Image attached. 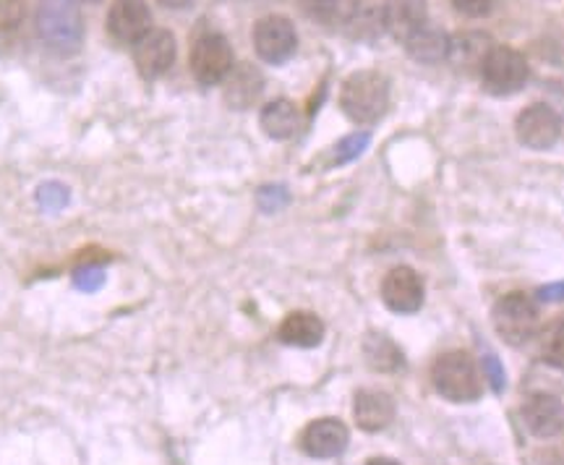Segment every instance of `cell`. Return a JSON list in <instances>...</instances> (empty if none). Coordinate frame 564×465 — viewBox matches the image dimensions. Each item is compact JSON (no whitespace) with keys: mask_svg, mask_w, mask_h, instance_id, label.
Returning a JSON list of instances; mask_svg holds the SVG:
<instances>
[{"mask_svg":"<svg viewBox=\"0 0 564 465\" xmlns=\"http://www.w3.org/2000/svg\"><path fill=\"white\" fill-rule=\"evenodd\" d=\"M340 105L352 123L371 126L390 105V82L379 72H358L343 84Z\"/></svg>","mask_w":564,"mask_h":465,"instance_id":"1","label":"cell"},{"mask_svg":"<svg viewBox=\"0 0 564 465\" xmlns=\"http://www.w3.org/2000/svg\"><path fill=\"white\" fill-rule=\"evenodd\" d=\"M432 379L436 392L449 403H474L481 398V375H478L474 358L463 350H449L436 358Z\"/></svg>","mask_w":564,"mask_h":465,"instance_id":"2","label":"cell"},{"mask_svg":"<svg viewBox=\"0 0 564 465\" xmlns=\"http://www.w3.org/2000/svg\"><path fill=\"white\" fill-rule=\"evenodd\" d=\"M37 34L55 53H74L82 45V13L74 0H45L37 11Z\"/></svg>","mask_w":564,"mask_h":465,"instance_id":"3","label":"cell"},{"mask_svg":"<svg viewBox=\"0 0 564 465\" xmlns=\"http://www.w3.org/2000/svg\"><path fill=\"white\" fill-rule=\"evenodd\" d=\"M494 327L510 345H525L539 333V309L525 293H507L494 306Z\"/></svg>","mask_w":564,"mask_h":465,"instance_id":"4","label":"cell"},{"mask_svg":"<svg viewBox=\"0 0 564 465\" xmlns=\"http://www.w3.org/2000/svg\"><path fill=\"white\" fill-rule=\"evenodd\" d=\"M481 82L484 89L497 97L514 95L525 87L528 82V63L523 55L512 47L497 45L491 47L481 66Z\"/></svg>","mask_w":564,"mask_h":465,"instance_id":"5","label":"cell"},{"mask_svg":"<svg viewBox=\"0 0 564 465\" xmlns=\"http://www.w3.org/2000/svg\"><path fill=\"white\" fill-rule=\"evenodd\" d=\"M192 72L196 82L204 84V87L228 79V74L232 72L230 42L217 32H209L196 40L192 51Z\"/></svg>","mask_w":564,"mask_h":465,"instance_id":"6","label":"cell"},{"mask_svg":"<svg viewBox=\"0 0 564 465\" xmlns=\"http://www.w3.org/2000/svg\"><path fill=\"white\" fill-rule=\"evenodd\" d=\"M253 45H257L259 58L280 66L288 58H293L299 47V34L291 19L285 17H264L253 30Z\"/></svg>","mask_w":564,"mask_h":465,"instance_id":"7","label":"cell"},{"mask_svg":"<svg viewBox=\"0 0 564 465\" xmlns=\"http://www.w3.org/2000/svg\"><path fill=\"white\" fill-rule=\"evenodd\" d=\"M514 131H518L520 144L528 147V150H549V147H554L556 139H560L562 118L556 116L554 108L539 102L520 112Z\"/></svg>","mask_w":564,"mask_h":465,"instance_id":"8","label":"cell"},{"mask_svg":"<svg viewBox=\"0 0 564 465\" xmlns=\"http://www.w3.org/2000/svg\"><path fill=\"white\" fill-rule=\"evenodd\" d=\"M108 30L112 40L137 45L152 30V13L144 0H116L108 13Z\"/></svg>","mask_w":564,"mask_h":465,"instance_id":"9","label":"cell"},{"mask_svg":"<svg viewBox=\"0 0 564 465\" xmlns=\"http://www.w3.org/2000/svg\"><path fill=\"white\" fill-rule=\"evenodd\" d=\"M175 61V37L167 30H150L137 42V66L144 79H160Z\"/></svg>","mask_w":564,"mask_h":465,"instance_id":"10","label":"cell"},{"mask_svg":"<svg viewBox=\"0 0 564 465\" xmlns=\"http://www.w3.org/2000/svg\"><path fill=\"white\" fill-rule=\"evenodd\" d=\"M384 304L398 314H413L423 304V283L411 267H394L382 283Z\"/></svg>","mask_w":564,"mask_h":465,"instance_id":"11","label":"cell"},{"mask_svg":"<svg viewBox=\"0 0 564 465\" xmlns=\"http://www.w3.org/2000/svg\"><path fill=\"white\" fill-rule=\"evenodd\" d=\"M523 419L525 426L531 429L535 436L549 440L556 436L564 429V405L556 394L549 392H535L525 400L523 405Z\"/></svg>","mask_w":564,"mask_h":465,"instance_id":"12","label":"cell"},{"mask_svg":"<svg viewBox=\"0 0 564 465\" xmlns=\"http://www.w3.org/2000/svg\"><path fill=\"white\" fill-rule=\"evenodd\" d=\"M426 19V0H387L382 9L384 30L400 42H408L415 32H421Z\"/></svg>","mask_w":564,"mask_h":465,"instance_id":"13","label":"cell"},{"mask_svg":"<svg viewBox=\"0 0 564 465\" xmlns=\"http://www.w3.org/2000/svg\"><path fill=\"white\" fill-rule=\"evenodd\" d=\"M348 426L337 419H319L303 432L301 445L312 457H337L348 447Z\"/></svg>","mask_w":564,"mask_h":465,"instance_id":"14","label":"cell"},{"mask_svg":"<svg viewBox=\"0 0 564 465\" xmlns=\"http://www.w3.org/2000/svg\"><path fill=\"white\" fill-rule=\"evenodd\" d=\"M356 421L364 432H382L392 424L394 403L387 392L361 390L356 394Z\"/></svg>","mask_w":564,"mask_h":465,"instance_id":"15","label":"cell"},{"mask_svg":"<svg viewBox=\"0 0 564 465\" xmlns=\"http://www.w3.org/2000/svg\"><path fill=\"white\" fill-rule=\"evenodd\" d=\"M262 74H259L251 63H243V66L232 68L228 74V82H225V100H228L230 108L236 110L251 108V105L259 100V95H262Z\"/></svg>","mask_w":564,"mask_h":465,"instance_id":"16","label":"cell"},{"mask_svg":"<svg viewBox=\"0 0 564 465\" xmlns=\"http://www.w3.org/2000/svg\"><path fill=\"white\" fill-rule=\"evenodd\" d=\"M491 51V40L481 32H460L449 40L447 58L455 68H463V72H474L478 68L481 72L486 55Z\"/></svg>","mask_w":564,"mask_h":465,"instance_id":"17","label":"cell"},{"mask_svg":"<svg viewBox=\"0 0 564 465\" xmlns=\"http://www.w3.org/2000/svg\"><path fill=\"white\" fill-rule=\"evenodd\" d=\"M280 340L295 348H316L324 337V324L312 312H293L280 324Z\"/></svg>","mask_w":564,"mask_h":465,"instance_id":"18","label":"cell"},{"mask_svg":"<svg viewBox=\"0 0 564 465\" xmlns=\"http://www.w3.org/2000/svg\"><path fill=\"white\" fill-rule=\"evenodd\" d=\"M301 9L319 26H348L361 6L358 0H301Z\"/></svg>","mask_w":564,"mask_h":465,"instance_id":"19","label":"cell"},{"mask_svg":"<svg viewBox=\"0 0 564 465\" xmlns=\"http://www.w3.org/2000/svg\"><path fill=\"white\" fill-rule=\"evenodd\" d=\"M301 126V112L291 100H272L262 110V129L272 139H291Z\"/></svg>","mask_w":564,"mask_h":465,"instance_id":"20","label":"cell"},{"mask_svg":"<svg viewBox=\"0 0 564 465\" xmlns=\"http://www.w3.org/2000/svg\"><path fill=\"white\" fill-rule=\"evenodd\" d=\"M408 53H411L413 61L419 63H440L447 58L449 51V37L442 30H434V26H423L421 32H415L411 40L405 42Z\"/></svg>","mask_w":564,"mask_h":465,"instance_id":"21","label":"cell"},{"mask_svg":"<svg viewBox=\"0 0 564 465\" xmlns=\"http://www.w3.org/2000/svg\"><path fill=\"white\" fill-rule=\"evenodd\" d=\"M366 361H369L371 369L377 371H398L403 369V354L394 345L390 337L384 335H369V340L364 345Z\"/></svg>","mask_w":564,"mask_h":465,"instance_id":"22","label":"cell"},{"mask_svg":"<svg viewBox=\"0 0 564 465\" xmlns=\"http://www.w3.org/2000/svg\"><path fill=\"white\" fill-rule=\"evenodd\" d=\"M37 202L47 213H58L68 204V188L63 183H45V186L37 188Z\"/></svg>","mask_w":564,"mask_h":465,"instance_id":"23","label":"cell"},{"mask_svg":"<svg viewBox=\"0 0 564 465\" xmlns=\"http://www.w3.org/2000/svg\"><path fill=\"white\" fill-rule=\"evenodd\" d=\"M369 142H371V137H369V131H361V133H350V137H345L340 144L335 147V162H350V160H356L358 154H361L366 147H369Z\"/></svg>","mask_w":564,"mask_h":465,"instance_id":"24","label":"cell"},{"mask_svg":"<svg viewBox=\"0 0 564 465\" xmlns=\"http://www.w3.org/2000/svg\"><path fill=\"white\" fill-rule=\"evenodd\" d=\"M544 361L556 366V369H564V322L549 333L544 343Z\"/></svg>","mask_w":564,"mask_h":465,"instance_id":"25","label":"cell"},{"mask_svg":"<svg viewBox=\"0 0 564 465\" xmlns=\"http://www.w3.org/2000/svg\"><path fill=\"white\" fill-rule=\"evenodd\" d=\"M74 283H76V288H79V291L95 293L97 288H102V283H105V270H102V267H95V264L82 267V270L76 272Z\"/></svg>","mask_w":564,"mask_h":465,"instance_id":"26","label":"cell"},{"mask_svg":"<svg viewBox=\"0 0 564 465\" xmlns=\"http://www.w3.org/2000/svg\"><path fill=\"white\" fill-rule=\"evenodd\" d=\"M494 0H453V9L468 19H481L491 11Z\"/></svg>","mask_w":564,"mask_h":465,"instance_id":"27","label":"cell"},{"mask_svg":"<svg viewBox=\"0 0 564 465\" xmlns=\"http://www.w3.org/2000/svg\"><path fill=\"white\" fill-rule=\"evenodd\" d=\"M288 202V194H285V188H280V186H270V188H262V192H259V204H262V209H267V213H274V209H280L282 204Z\"/></svg>","mask_w":564,"mask_h":465,"instance_id":"28","label":"cell"},{"mask_svg":"<svg viewBox=\"0 0 564 465\" xmlns=\"http://www.w3.org/2000/svg\"><path fill=\"white\" fill-rule=\"evenodd\" d=\"M484 371H486V377H489L494 390H497V392L502 390V387H505V371H502V366H499L497 358L486 356L484 358Z\"/></svg>","mask_w":564,"mask_h":465,"instance_id":"29","label":"cell"},{"mask_svg":"<svg viewBox=\"0 0 564 465\" xmlns=\"http://www.w3.org/2000/svg\"><path fill=\"white\" fill-rule=\"evenodd\" d=\"M539 295H541V299H544V301H562V299H564V283L541 288Z\"/></svg>","mask_w":564,"mask_h":465,"instance_id":"30","label":"cell"},{"mask_svg":"<svg viewBox=\"0 0 564 465\" xmlns=\"http://www.w3.org/2000/svg\"><path fill=\"white\" fill-rule=\"evenodd\" d=\"M162 6H167V9H186L188 3H192V0H160Z\"/></svg>","mask_w":564,"mask_h":465,"instance_id":"31","label":"cell"},{"mask_svg":"<svg viewBox=\"0 0 564 465\" xmlns=\"http://www.w3.org/2000/svg\"><path fill=\"white\" fill-rule=\"evenodd\" d=\"M369 465H400V463L392 461V457H373V461H369Z\"/></svg>","mask_w":564,"mask_h":465,"instance_id":"32","label":"cell"},{"mask_svg":"<svg viewBox=\"0 0 564 465\" xmlns=\"http://www.w3.org/2000/svg\"><path fill=\"white\" fill-rule=\"evenodd\" d=\"M87 3H95V0H87Z\"/></svg>","mask_w":564,"mask_h":465,"instance_id":"33","label":"cell"}]
</instances>
